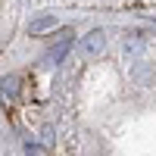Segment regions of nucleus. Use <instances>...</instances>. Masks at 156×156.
<instances>
[{"label":"nucleus","mask_w":156,"mask_h":156,"mask_svg":"<svg viewBox=\"0 0 156 156\" xmlns=\"http://www.w3.org/2000/svg\"><path fill=\"white\" fill-rule=\"evenodd\" d=\"M103 47H106V34H103L100 28H94V31H87L84 37H81V44H78V50H81V56H100L103 53Z\"/></svg>","instance_id":"1"},{"label":"nucleus","mask_w":156,"mask_h":156,"mask_svg":"<svg viewBox=\"0 0 156 156\" xmlns=\"http://www.w3.org/2000/svg\"><path fill=\"white\" fill-rule=\"evenodd\" d=\"M66 50H69V44H59L56 50H50V56H47V59H50V62H59L62 56H66Z\"/></svg>","instance_id":"3"},{"label":"nucleus","mask_w":156,"mask_h":156,"mask_svg":"<svg viewBox=\"0 0 156 156\" xmlns=\"http://www.w3.org/2000/svg\"><path fill=\"white\" fill-rule=\"evenodd\" d=\"M47 28H56V19H53V16H41V19L31 22V34H41V31H47Z\"/></svg>","instance_id":"2"}]
</instances>
